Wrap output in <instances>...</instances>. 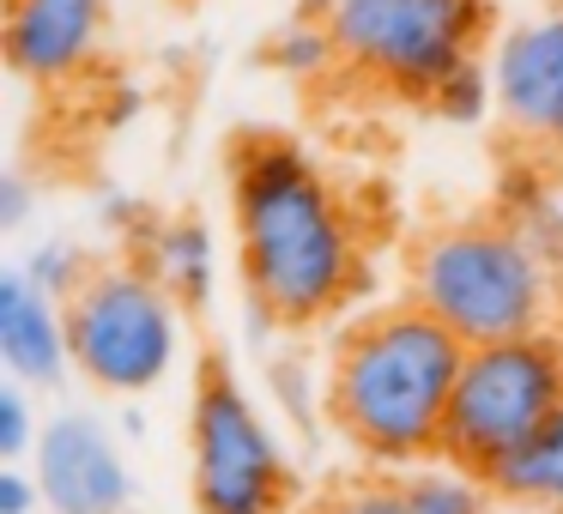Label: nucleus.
<instances>
[{"instance_id": "obj_1", "label": "nucleus", "mask_w": 563, "mask_h": 514, "mask_svg": "<svg viewBox=\"0 0 563 514\" xmlns=\"http://www.w3.org/2000/svg\"><path fill=\"white\" fill-rule=\"evenodd\" d=\"M231 243L236 279L267 327H321L369 291L340 188L285 134H249L231 152Z\"/></svg>"}, {"instance_id": "obj_2", "label": "nucleus", "mask_w": 563, "mask_h": 514, "mask_svg": "<svg viewBox=\"0 0 563 514\" xmlns=\"http://www.w3.org/2000/svg\"><path fill=\"white\" fill-rule=\"evenodd\" d=\"M461 364L466 345L412 297L364 309L357 321H345L328 351L321 412L369 466L406 472L442 454Z\"/></svg>"}, {"instance_id": "obj_3", "label": "nucleus", "mask_w": 563, "mask_h": 514, "mask_svg": "<svg viewBox=\"0 0 563 514\" xmlns=\"http://www.w3.org/2000/svg\"><path fill=\"white\" fill-rule=\"evenodd\" d=\"M406 297L430 309L461 345H490L545 327L558 284L551 260L515 224L461 219L418 236L406 260Z\"/></svg>"}, {"instance_id": "obj_4", "label": "nucleus", "mask_w": 563, "mask_h": 514, "mask_svg": "<svg viewBox=\"0 0 563 514\" xmlns=\"http://www.w3.org/2000/svg\"><path fill=\"white\" fill-rule=\"evenodd\" d=\"M74 376L103 400H146L176 376L188 351V309L158 284L146 260H98L67 297Z\"/></svg>"}, {"instance_id": "obj_5", "label": "nucleus", "mask_w": 563, "mask_h": 514, "mask_svg": "<svg viewBox=\"0 0 563 514\" xmlns=\"http://www.w3.org/2000/svg\"><path fill=\"white\" fill-rule=\"evenodd\" d=\"M188 496L195 514H285L297 496L279 424L224 364H212L188 400Z\"/></svg>"}, {"instance_id": "obj_6", "label": "nucleus", "mask_w": 563, "mask_h": 514, "mask_svg": "<svg viewBox=\"0 0 563 514\" xmlns=\"http://www.w3.org/2000/svg\"><path fill=\"white\" fill-rule=\"evenodd\" d=\"M558 412H563V333L539 327V333H515V339L466 345L442 454L461 466H478V472H497Z\"/></svg>"}, {"instance_id": "obj_7", "label": "nucleus", "mask_w": 563, "mask_h": 514, "mask_svg": "<svg viewBox=\"0 0 563 514\" xmlns=\"http://www.w3.org/2000/svg\"><path fill=\"white\" fill-rule=\"evenodd\" d=\"M340 62L394 98H437L449 74L478 62L490 0H345L328 13Z\"/></svg>"}, {"instance_id": "obj_8", "label": "nucleus", "mask_w": 563, "mask_h": 514, "mask_svg": "<svg viewBox=\"0 0 563 514\" xmlns=\"http://www.w3.org/2000/svg\"><path fill=\"white\" fill-rule=\"evenodd\" d=\"M31 472L43 484V509L49 514H128L134 509V466H128V442L91 405H62L43 417Z\"/></svg>"}, {"instance_id": "obj_9", "label": "nucleus", "mask_w": 563, "mask_h": 514, "mask_svg": "<svg viewBox=\"0 0 563 514\" xmlns=\"http://www.w3.org/2000/svg\"><path fill=\"white\" fill-rule=\"evenodd\" d=\"M490 86H497V115L521 139H558L563 122V7L521 13L490 43Z\"/></svg>"}, {"instance_id": "obj_10", "label": "nucleus", "mask_w": 563, "mask_h": 514, "mask_svg": "<svg viewBox=\"0 0 563 514\" xmlns=\"http://www.w3.org/2000/svg\"><path fill=\"white\" fill-rule=\"evenodd\" d=\"M115 0H7L0 55L25 86H74L103 49Z\"/></svg>"}, {"instance_id": "obj_11", "label": "nucleus", "mask_w": 563, "mask_h": 514, "mask_svg": "<svg viewBox=\"0 0 563 514\" xmlns=\"http://www.w3.org/2000/svg\"><path fill=\"white\" fill-rule=\"evenodd\" d=\"M0 369L31 393H55L74 376V339H67V303L49 297L25 267L0 272Z\"/></svg>"}, {"instance_id": "obj_12", "label": "nucleus", "mask_w": 563, "mask_h": 514, "mask_svg": "<svg viewBox=\"0 0 563 514\" xmlns=\"http://www.w3.org/2000/svg\"><path fill=\"white\" fill-rule=\"evenodd\" d=\"M140 248H146V267L158 272V284L176 297L183 309H207L212 291H219V236H212L207 219L183 212V219H164L140 231Z\"/></svg>"}, {"instance_id": "obj_13", "label": "nucleus", "mask_w": 563, "mask_h": 514, "mask_svg": "<svg viewBox=\"0 0 563 514\" xmlns=\"http://www.w3.org/2000/svg\"><path fill=\"white\" fill-rule=\"evenodd\" d=\"M394 484H400L406 514H503L509 509V502L497 496V484H490V472L461 466V460H449V454H430V460L406 466Z\"/></svg>"}, {"instance_id": "obj_14", "label": "nucleus", "mask_w": 563, "mask_h": 514, "mask_svg": "<svg viewBox=\"0 0 563 514\" xmlns=\"http://www.w3.org/2000/svg\"><path fill=\"white\" fill-rule=\"evenodd\" d=\"M497 496L521 514H563V412L539 429L527 448H515L509 460L490 472Z\"/></svg>"}, {"instance_id": "obj_15", "label": "nucleus", "mask_w": 563, "mask_h": 514, "mask_svg": "<svg viewBox=\"0 0 563 514\" xmlns=\"http://www.w3.org/2000/svg\"><path fill=\"white\" fill-rule=\"evenodd\" d=\"M267 62L279 67L285 79H321L340 67V43H333V25L328 13H297L273 31L267 43Z\"/></svg>"}, {"instance_id": "obj_16", "label": "nucleus", "mask_w": 563, "mask_h": 514, "mask_svg": "<svg viewBox=\"0 0 563 514\" xmlns=\"http://www.w3.org/2000/svg\"><path fill=\"white\" fill-rule=\"evenodd\" d=\"M430 110L454 127H478L485 115H497V86H490V62H466L461 74H449L430 98Z\"/></svg>"}, {"instance_id": "obj_17", "label": "nucleus", "mask_w": 563, "mask_h": 514, "mask_svg": "<svg viewBox=\"0 0 563 514\" xmlns=\"http://www.w3.org/2000/svg\"><path fill=\"white\" fill-rule=\"evenodd\" d=\"M19 267H25L49 297H62V303H67V297L91 279V267H98V260H91L79 243H67V236H43V243L25 248V260H19Z\"/></svg>"}, {"instance_id": "obj_18", "label": "nucleus", "mask_w": 563, "mask_h": 514, "mask_svg": "<svg viewBox=\"0 0 563 514\" xmlns=\"http://www.w3.org/2000/svg\"><path fill=\"white\" fill-rule=\"evenodd\" d=\"M37 393L19 388V381H0V460H31L43 436V417H37Z\"/></svg>"}, {"instance_id": "obj_19", "label": "nucleus", "mask_w": 563, "mask_h": 514, "mask_svg": "<svg viewBox=\"0 0 563 514\" xmlns=\"http://www.w3.org/2000/svg\"><path fill=\"white\" fill-rule=\"evenodd\" d=\"M515 231H521L527 243L551 260V267L563 260V206L551 194H539V188H533V194L521 200V212H515Z\"/></svg>"}, {"instance_id": "obj_20", "label": "nucleus", "mask_w": 563, "mask_h": 514, "mask_svg": "<svg viewBox=\"0 0 563 514\" xmlns=\"http://www.w3.org/2000/svg\"><path fill=\"white\" fill-rule=\"evenodd\" d=\"M309 514H406V502H400V484H352L321 496Z\"/></svg>"}, {"instance_id": "obj_21", "label": "nucleus", "mask_w": 563, "mask_h": 514, "mask_svg": "<svg viewBox=\"0 0 563 514\" xmlns=\"http://www.w3.org/2000/svg\"><path fill=\"white\" fill-rule=\"evenodd\" d=\"M0 514H49L43 509V484L25 460H0Z\"/></svg>"}, {"instance_id": "obj_22", "label": "nucleus", "mask_w": 563, "mask_h": 514, "mask_svg": "<svg viewBox=\"0 0 563 514\" xmlns=\"http://www.w3.org/2000/svg\"><path fill=\"white\" fill-rule=\"evenodd\" d=\"M31 219V182L25 176H0V231H25Z\"/></svg>"}, {"instance_id": "obj_23", "label": "nucleus", "mask_w": 563, "mask_h": 514, "mask_svg": "<svg viewBox=\"0 0 563 514\" xmlns=\"http://www.w3.org/2000/svg\"><path fill=\"white\" fill-rule=\"evenodd\" d=\"M134 110H140V91H134V86H128V91H115V98H110V127L134 122Z\"/></svg>"}, {"instance_id": "obj_24", "label": "nucleus", "mask_w": 563, "mask_h": 514, "mask_svg": "<svg viewBox=\"0 0 563 514\" xmlns=\"http://www.w3.org/2000/svg\"><path fill=\"white\" fill-rule=\"evenodd\" d=\"M309 13H333V7H345V0H303Z\"/></svg>"}, {"instance_id": "obj_25", "label": "nucleus", "mask_w": 563, "mask_h": 514, "mask_svg": "<svg viewBox=\"0 0 563 514\" xmlns=\"http://www.w3.org/2000/svg\"><path fill=\"white\" fill-rule=\"evenodd\" d=\"M551 146H563V122H558V139H551Z\"/></svg>"}]
</instances>
